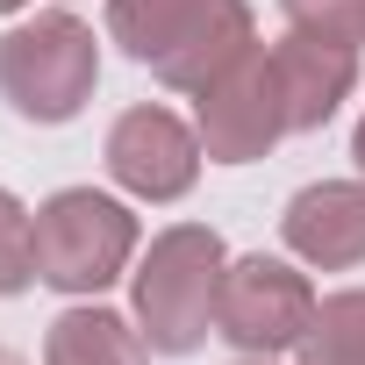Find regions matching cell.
<instances>
[{
	"instance_id": "cell-16",
	"label": "cell",
	"mask_w": 365,
	"mask_h": 365,
	"mask_svg": "<svg viewBox=\"0 0 365 365\" xmlns=\"http://www.w3.org/2000/svg\"><path fill=\"white\" fill-rule=\"evenodd\" d=\"M15 8H22V0H0V15H15Z\"/></svg>"
},
{
	"instance_id": "cell-3",
	"label": "cell",
	"mask_w": 365,
	"mask_h": 365,
	"mask_svg": "<svg viewBox=\"0 0 365 365\" xmlns=\"http://www.w3.org/2000/svg\"><path fill=\"white\" fill-rule=\"evenodd\" d=\"M93 79H101V51L79 15H36L0 36V93L22 122H72Z\"/></svg>"
},
{
	"instance_id": "cell-12",
	"label": "cell",
	"mask_w": 365,
	"mask_h": 365,
	"mask_svg": "<svg viewBox=\"0 0 365 365\" xmlns=\"http://www.w3.org/2000/svg\"><path fill=\"white\" fill-rule=\"evenodd\" d=\"M301 365H365V287L315 301V322L301 336Z\"/></svg>"
},
{
	"instance_id": "cell-7",
	"label": "cell",
	"mask_w": 365,
	"mask_h": 365,
	"mask_svg": "<svg viewBox=\"0 0 365 365\" xmlns=\"http://www.w3.org/2000/svg\"><path fill=\"white\" fill-rule=\"evenodd\" d=\"M279 237L294 258L322 265V272H351L365 265V187L358 179H322V187H301L279 215Z\"/></svg>"
},
{
	"instance_id": "cell-11",
	"label": "cell",
	"mask_w": 365,
	"mask_h": 365,
	"mask_svg": "<svg viewBox=\"0 0 365 365\" xmlns=\"http://www.w3.org/2000/svg\"><path fill=\"white\" fill-rule=\"evenodd\" d=\"M201 8H208V0H108V36L136 65H158L165 51H179V36L201 22Z\"/></svg>"
},
{
	"instance_id": "cell-10",
	"label": "cell",
	"mask_w": 365,
	"mask_h": 365,
	"mask_svg": "<svg viewBox=\"0 0 365 365\" xmlns=\"http://www.w3.org/2000/svg\"><path fill=\"white\" fill-rule=\"evenodd\" d=\"M143 329H129L115 308H65L43 336V365H143Z\"/></svg>"
},
{
	"instance_id": "cell-1",
	"label": "cell",
	"mask_w": 365,
	"mask_h": 365,
	"mask_svg": "<svg viewBox=\"0 0 365 365\" xmlns=\"http://www.w3.org/2000/svg\"><path fill=\"white\" fill-rule=\"evenodd\" d=\"M222 237L201 222L165 230L136 265V329L150 351L187 358L215 336V294H222Z\"/></svg>"
},
{
	"instance_id": "cell-17",
	"label": "cell",
	"mask_w": 365,
	"mask_h": 365,
	"mask_svg": "<svg viewBox=\"0 0 365 365\" xmlns=\"http://www.w3.org/2000/svg\"><path fill=\"white\" fill-rule=\"evenodd\" d=\"M0 365H22V358H15V351H0Z\"/></svg>"
},
{
	"instance_id": "cell-18",
	"label": "cell",
	"mask_w": 365,
	"mask_h": 365,
	"mask_svg": "<svg viewBox=\"0 0 365 365\" xmlns=\"http://www.w3.org/2000/svg\"><path fill=\"white\" fill-rule=\"evenodd\" d=\"M251 365H265V358H251Z\"/></svg>"
},
{
	"instance_id": "cell-4",
	"label": "cell",
	"mask_w": 365,
	"mask_h": 365,
	"mask_svg": "<svg viewBox=\"0 0 365 365\" xmlns=\"http://www.w3.org/2000/svg\"><path fill=\"white\" fill-rule=\"evenodd\" d=\"M315 322V287L279 265V258H237L222 265V294H215V336L251 351V358H272V351H301Z\"/></svg>"
},
{
	"instance_id": "cell-6",
	"label": "cell",
	"mask_w": 365,
	"mask_h": 365,
	"mask_svg": "<svg viewBox=\"0 0 365 365\" xmlns=\"http://www.w3.org/2000/svg\"><path fill=\"white\" fill-rule=\"evenodd\" d=\"M108 172L136 201H179L201 179V129H187L172 108H129L108 129Z\"/></svg>"
},
{
	"instance_id": "cell-8",
	"label": "cell",
	"mask_w": 365,
	"mask_h": 365,
	"mask_svg": "<svg viewBox=\"0 0 365 365\" xmlns=\"http://www.w3.org/2000/svg\"><path fill=\"white\" fill-rule=\"evenodd\" d=\"M251 51H258V36H251V8H244V0H208L201 22L179 36V51H165L150 72H158L165 86H179V93H208V86H215L222 72H237Z\"/></svg>"
},
{
	"instance_id": "cell-15",
	"label": "cell",
	"mask_w": 365,
	"mask_h": 365,
	"mask_svg": "<svg viewBox=\"0 0 365 365\" xmlns=\"http://www.w3.org/2000/svg\"><path fill=\"white\" fill-rule=\"evenodd\" d=\"M351 158H358V172H365V122H358V136H351Z\"/></svg>"
},
{
	"instance_id": "cell-9",
	"label": "cell",
	"mask_w": 365,
	"mask_h": 365,
	"mask_svg": "<svg viewBox=\"0 0 365 365\" xmlns=\"http://www.w3.org/2000/svg\"><path fill=\"white\" fill-rule=\"evenodd\" d=\"M279 86H287V122L294 129H322L336 115V101L358 86V51L344 43H315V36H287L272 43Z\"/></svg>"
},
{
	"instance_id": "cell-2",
	"label": "cell",
	"mask_w": 365,
	"mask_h": 365,
	"mask_svg": "<svg viewBox=\"0 0 365 365\" xmlns=\"http://www.w3.org/2000/svg\"><path fill=\"white\" fill-rule=\"evenodd\" d=\"M136 258V215L93 187H65L36 208V279L58 294H101Z\"/></svg>"
},
{
	"instance_id": "cell-14",
	"label": "cell",
	"mask_w": 365,
	"mask_h": 365,
	"mask_svg": "<svg viewBox=\"0 0 365 365\" xmlns=\"http://www.w3.org/2000/svg\"><path fill=\"white\" fill-rule=\"evenodd\" d=\"M36 279V215H22V201L0 187V294H22Z\"/></svg>"
},
{
	"instance_id": "cell-13",
	"label": "cell",
	"mask_w": 365,
	"mask_h": 365,
	"mask_svg": "<svg viewBox=\"0 0 365 365\" xmlns=\"http://www.w3.org/2000/svg\"><path fill=\"white\" fill-rule=\"evenodd\" d=\"M279 15L294 36H315V43H344L358 51L365 43V0H279Z\"/></svg>"
},
{
	"instance_id": "cell-5",
	"label": "cell",
	"mask_w": 365,
	"mask_h": 365,
	"mask_svg": "<svg viewBox=\"0 0 365 365\" xmlns=\"http://www.w3.org/2000/svg\"><path fill=\"white\" fill-rule=\"evenodd\" d=\"M287 86H279V65L272 51H251L237 72H222L208 93H201V150L215 165H251L265 158L279 136H287Z\"/></svg>"
}]
</instances>
